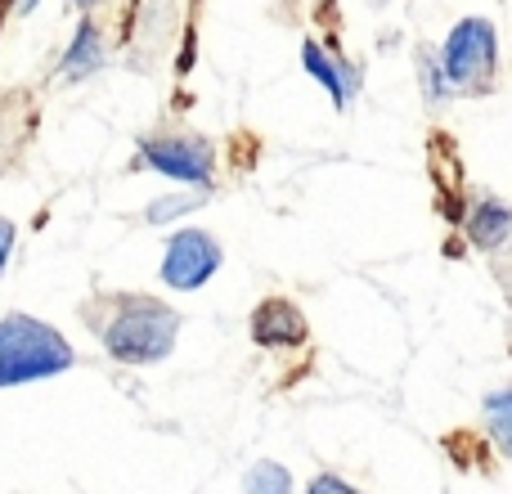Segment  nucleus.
<instances>
[{"mask_svg": "<svg viewBox=\"0 0 512 494\" xmlns=\"http://www.w3.org/2000/svg\"><path fill=\"white\" fill-rule=\"evenodd\" d=\"M9 252H14V225L0 216V274H5V261H9Z\"/></svg>", "mask_w": 512, "mask_h": 494, "instance_id": "14", "label": "nucleus"}, {"mask_svg": "<svg viewBox=\"0 0 512 494\" xmlns=\"http://www.w3.org/2000/svg\"><path fill=\"white\" fill-rule=\"evenodd\" d=\"M495 50H499L495 27H490L486 18H463L441 50L445 86H463V90L481 86V81L490 77V68H495Z\"/></svg>", "mask_w": 512, "mask_h": 494, "instance_id": "3", "label": "nucleus"}, {"mask_svg": "<svg viewBox=\"0 0 512 494\" xmlns=\"http://www.w3.org/2000/svg\"><path fill=\"white\" fill-rule=\"evenodd\" d=\"M99 63H104V41H99L95 23H81L77 41H72L68 59H63V72H68V77H86V72H95Z\"/></svg>", "mask_w": 512, "mask_h": 494, "instance_id": "10", "label": "nucleus"}, {"mask_svg": "<svg viewBox=\"0 0 512 494\" xmlns=\"http://www.w3.org/2000/svg\"><path fill=\"white\" fill-rule=\"evenodd\" d=\"M306 494H360V490H351L342 477H328V472H324V477H315V481H310Z\"/></svg>", "mask_w": 512, "mask_h": 494, "instance_id": "13", "label": "nucleus"}, {"mask_svg": "<svg viewBox=\"0 0 512 494\" xmlns=\"http://www.w3.org/2000/svg\"><path fill=\"white\" fill-rule=\"evenodd\" d=\"M243 490L248 494H292V477H288V468H279V463L265 459L243 477Z\"/></svg>", "mask_w": 512, "mask_h": 494, "instance_id": "11", "label": "nucleus"}, {"mask_svg": "<svg viewBox=\"0 0 512 494\" xmlns=\"http://www.w3.org/2000/svg\"><path fill=\"white\" fill-rule=\"evenodd\" d=\"M301 54H306V72H310V77L324 81V86H328L333 104H337V108L351 104V95H355V72H351V68H342V63H333L315 41H306V50H301Z\"/></svg>", "mask_w": 512, "mask_h": 494, "instance_id": "8", "label": "nucleus"}, {"mask_svg": "<svg viewBox=\"0 0 512 494\" xmlns=\"http://www.w3.org/2000/svg\"><path fill=\"white\" fill-rule=\"evenodd\" d=\"M252 342L256 346H301L306 342V319H301V310L283 297L261 301L252 315Z\"/></svg>", "mask_w": 512, "mask_h": 494, "instance_id": "6", "label": "nucleus"}, {"mask_svg": "<svg viewBox=\"0 0 512 494\" xmlns=\"http://www.w3.org/2000/svg\"><path fill=\"white\" fill-rule=\"evenodd\" d=\"M221 270V243L203 230H180L176 239L167 243V256H162V283L176 292H194L203 288L212 274Z\"/></svg>", "mask_w": 512, "mask_h": 494, "instance_id": "4", "label": "nucleus"}, {"mask_svg": "<svg viewBox=\"0 0 512 494\" xmlns=\"http://www.w3.org/2000/svg\"><path fill=\"white\" fill-rule=\"evenodd\" d=\"M468 234L481 252H499L512 243V212L499 203H477V212L468 216Z\"/></svg>", "mask_w": 512, "mask_h": 494, "instance_id": "7", "label": "nucleus"}, {"mask_svg": "<svg viewBox=\"0 0 512 494\" xmlns=\"http://www.w3.org/2000/svg\"><path fill=\"white\" fill-rule=\"evenodd\" d=\"M77 5H95V0H77Z\"/></svg>", "mask_w": 512, "mask_h": 494, "instance_id": "15", "label": "nucleus"}, {"mask_svg": "<svg viewBox=\"0 0 512 494\" xmlns=\"http://www.w3.org/2000/svg\"><path fill=\"white\" fill-rule=\"evenodd\" d=\"M203 203V194H176V198H158V203L149 207V221L162 225V221H176V216L194 212V207Z\"/></svg>", "mask_w": 512, "mask_h": 494, "instance_id": "12", "label": "nucleus"}, {"mask_svg": "<svg viewBox=\"0 0 512 494\" xmlns=\"http://www.w3.org/2000/svg\"><path fill=\"white\" fill-rule=\"evenodd\" d=\"M63 369H72V346L63 342V333L32 315L0 319V387L54 378Z\"/></svg>", "mask_w": 512, "mask_h": 494, "instance_id": "2", "label": "nucleus"}, {"mask_svg": "<svg viewBox=\"0 0 512 494\" xmlns=\"http://www.w3.org/2000/svg\"><path fill=\"white\" fill-rule=\"evenodd\" d=\"M481 414H486V432L495 436L504 459H512V387L490 391V396L481 400Z\"/></svg>", "mask_w": 512, "mask_h": 494, "instance_id": "9", "label": "nucleus"}, {"mask_svg": "<svg viewBox=\"0 0 512 494\" xmlns=\"http://www.w3.org/2000/svg\"><path fill=\"white\" fill-rule=\"evenodd\" d=\"M180 333V315L171 306H162L158 297H122L108 315V324L99 328L104 351L117 364H158L171 355Z\"/></svg>", "mask_w": 512, "mask_h": 494, "instance_id": "1", "label": "nucleus"}, {"mask_svg": "<svg viewBox=\"0 0 512 494\" xmlns=\"http://www.w3.org/2000/svg\"><path fill=\"white\" fill-rule=\"evenodd\" d=\"M140 153L153 171H162L171 180H185V185H207L212 180V144L194 140V135H158V140H144Z\"/></svg>", "mask_w": 512, "mask_h": 494, "instance_id": "5", "label": "nucleus"}]
</instances>
